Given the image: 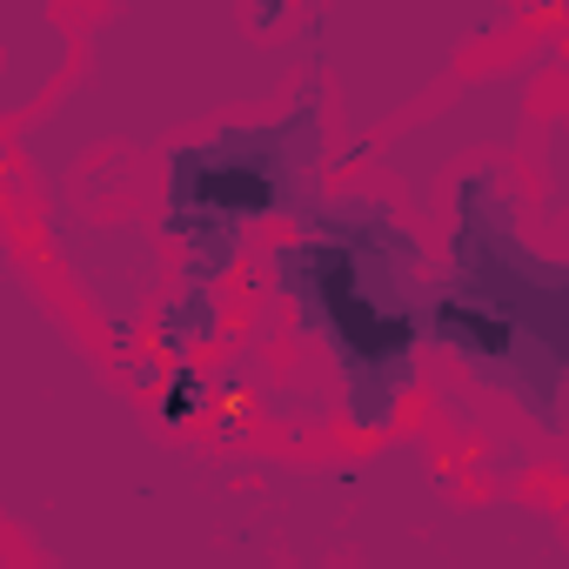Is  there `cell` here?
<instances>
[{
    "label": "cell",
    "mask_w": 569,
    "mask_h": 569,
    "mask_svg": "<svg viewBox=\"0 0 569 569\" xmlns=\"http://www.w3.org/2000/svg\"><path fill=\"white\" fill-rule=\"evenodd\" d=\"M322 161V94L309 88L274 121H234L201 141H174L161 154V234L181 248V309L208 302V289L234 268L254 221L309 214L302 181Z\"/></svg>",
    "instance_id": "2"
},
{
    "label": "cell",
    "mask_w": 569,
    "mask_h": 569,
    "mask_svg": "<svg viewBox=\"0 0 569 569\" xmlns=\"http://www.w3.org/2000/svg\"><path fill=\"white\" fill-rule=\"evenodd\" d=\"M268 289L322 342L356 436L396 429L429 356V248L382 194H322L268 254Z\"/></svg>",
    "instance_id": "1"
}]
</instances>
